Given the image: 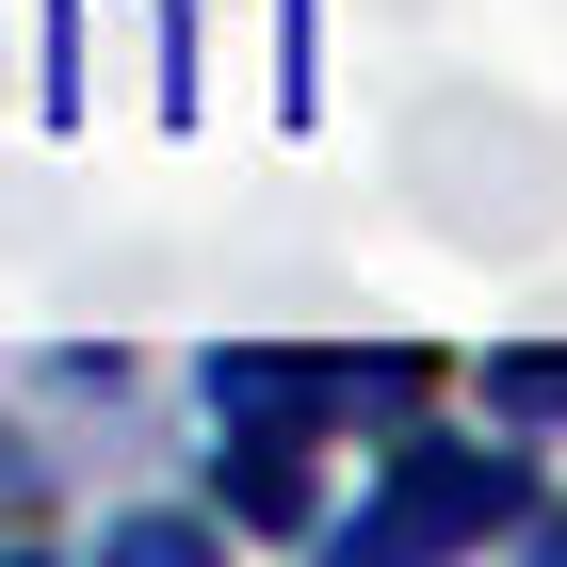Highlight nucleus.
<instances>
[{
  "instance_id": "f257e3e1",
  "label": "nucleus",
  "mask_w": 567,
  "mask_h": 567,
  "mask_svg": "<svg viewBox=\"0 0 567 567\" xmlns=\"http://www.w3.org/2000/svg\"><path fill=\"white\" fill-rule=\"evenodd\" d=\"M486 519H519L503 454H405V486L357 519V551H422V535H486Z\"/></svg>"
},
{
  "instance_id": "f03ea898",
  "label": "nucleus",
  "mask_w": 567,
  "mask_h": 567,
  "mask_svg": "<svg viewBox=\"0 0 567 567\" xmlns=\"http://www.w3.org/2000/svg\"><path fill=\"white\" fill-rule=\"evenodd\" d=\"M503 390H519V405H567V357H519V373H503Z\"/></svg>"
}]
</instances>
